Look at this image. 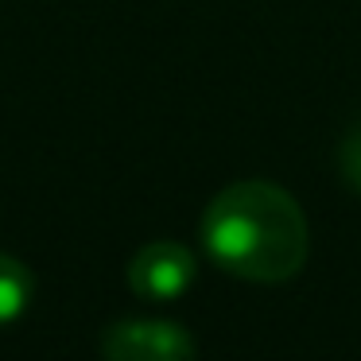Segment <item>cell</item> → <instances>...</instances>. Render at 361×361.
<instances>
[{
  "label": "cell",
  "instance_id": "cell-3",
  "mask_svg": "<svg viewBox=\"0 0 361 361\" xmlns=\"http://www.w3.org/2000/svg\"><path fill=\"white\" fill-rule=\"evenodd\" d=\"M198 260L187 245L179 241H152L144 249H136V257L128 260V288L140 299H179L183 291L195 283Z\"/></svg>",
  "mask_w": 361,
  "mask_h": 361
},
{
  "label": "cell",
  "instance_id": "cell-4",
  "mask_svg": "<svg viewBox=\"0 0 361 361\" xmlns=\"http://www.w3.org/2000/svg\"><path fill=\"white\" fill-rule=\"evenodd\" d=\"M35 299V276L24 260L0 252V326L16 322Z\"/></svg>",
  "mask_w": 361,
  "mask_h": 361
},
{
  "label": "cell",
  "instance_id": "cell-5",
  "mask_svg": "<svg viewBox=\"0 0 361 361\" xmlns=\"http://www.w3.org/2000/svg\"><path fill=\"white\" fill-rule=\"evenodd\" d=\"M338 164H342V175L353 190H361V121L345 133L342 152H338Z\"/></svg>",
  "mask_w": 361,
  "mask_h": 361
},
{
  "label": "cell",
  "instance_id": "cell-2",
  "mask_svg": "<svg viewBox=\"0 0 361 361\" xmlns=\"http://www.w3.org/2000/svg\"><path fill=\"white\" fill-rule=\"evenodd\" d=\"M105 361H195V338L175 322L121 319L102 338Z\"/></svg>",
  "mask_w": 361,
  "mask_h": 361
},
{
  "label": "cell",
  "instance_id": "cell-1",
  "mask_svg": "<svg viewBox=\"0 0 361 361\" xmlns=\"http://www.w3.org/2000/svg\"><path fill=\"white\" fill-rule=\"evenodd\" d=\"M198 233L214 264L252 283L291 280L303 268L311 245L303 206L264 179H245L218 190Z\"/></svg>",
  "mask_w": 361,
  "mask_h": 361
}]
</instances>
